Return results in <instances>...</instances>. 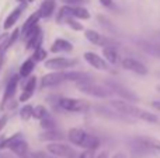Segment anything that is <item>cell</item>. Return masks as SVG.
<instances>
[{
	"label": "cell",
	"instance_id": "obj_27",
	"mask_svg": "<svg viewBox=\"0 0 160 158\" xmlns=\"http://www.w3.org/2000/svg\"><path fill=\"white\" fill-rule=\"evenodd\" d=\"M20 116H21L22 120H28L31 119V116H34V108L31 105H25L21 108L20 111Z\"/></svg>",
	"mask_w": 160,
	"mask_h": 158
},
{
	"label": "cell",
	"instance_id": "obj_2",
	"mask_svg": "<svg viewBox=\"0 0 160 158\" xmlns=\"http://www.w3.org/2000/svg\"><path fill=\"white\" fill-rule=\"evenodd\" d=\"M110 105L115 109L117 112L119 114L125 115V116H131V118H135V119H141L145 120V122H149V123H156L159 122V118L156 116L155 114H150V112L145 111V109H141L139 106L132 105L131 102H127L124 100H114L110 102Z\"/></svg>",
	"mask_w": 160,
	"mask_h": 158
},
{
	"label": "cell",
	"instance_id": "obj_4",
	"mask_svg": "<svg viewBox=\"0 0 160 158\" xmlns=\"http://www.w3.org/2000/svg\"><path fill=\"white\" fill-rule=\"evenodd\" d=\"M78 88H79V91L84 92L87 95H91V97H97V98H107L111 94V90H107L101 86H97V84L91 83V81L79 83Z\"/></svg>",
	"mask_w": 160,
	"mask_h": 158
},
{
	"label": "cell",
	"instance_id": "obj_19",
	"mask_svg": "<svg viewBox=\"0 0 160 158\" xmlns=\"http://www.w3.org/2000/svg\"><path fill=\"white\" fill-rule=\"evenodd\" d=\"M110 86V88L112 90V91H115L118 95H122L124 98H127V100H136V97L132 94V92H129L127 88H124V87L118 86V84H114V83H110L108 84Z\"/></svg>",
	"mask_w": 160,
	"mask_h": 158
},
{
	"label": "cell",
	"instance_id": "obj_6",
	"mask_svg": "<svg viewBox=\"0 0 160 158\" xmlns=\"http://www.w3.org/2000/svg\"><path fill=\"white\" fill-rule=\"evenodd\" d=\"M78 64L76 59H69V58H53L45 62V69L53 70V72H62L66 69H72L73 66Z\"/></svg>",
	"mask_w": 160,
	"mask_h": 158
},
{
	"label": "cell",
	"instance_id": "obj_33",
	"mask_svg": "<svg viewBox=\"0 0 160 158\" xmlns=\"http://www.w3.org/2000/svg\"><path fill=\"white\" fill-rule=\"evenodd\" d=\"M18 34H20V30H18V28H16V30H14L13 32L10 34V39H8V42H7V49L14 44V42H16V39L18 38Z\"/></svg>",
	"mask_w": 160,
	"mask_h": 158
},
{
	"label": "cell",
	"instance_id": "obj_23",
	"mask_svg": "<svg viewBox=\"0 0 160 158\" xmlns=\"http://www.w3.org/2000/svg\"><path fill=\"white\" fill-rule=\"evenodd\" d=\"M63 134L61 133V132H56V130H53V129H51V130H47V132H44V133H41L39 134V139L41 140H49V142H55V140H62L63 139Z\"/></svg>",
	"mask_w": 160,
	"mask_h": 158
},
{
	"label": "cell",
	"instance_id": "obj_14",
	"mask_svg": "<svg viewBox=\"0 0 160 158\" xmlns=\"http://www.w3.org/2000/svg\"><path fill=\"white\" fill-rule=\"evenodd\" d=\"M25 8V4H21L20 7H17V8H14L13 11H11L10 14H8V17L6 18V21H4V30H8V28H11L14 24L17 22V20L20 18V16H21V13H22V10Z\"/></svg>",
	"mask_w": 160,
	"mask_h": 158
},
{
	"label": "cell",
	"instance_id": "obj_25",
	"mask_svg": "<svg viewBox=\"0 0 160 158\" xmlns=\"http://www.w3.org/2000/svg\"><path fill=\"white\" fill-rule=\"evenodd\" d=\"M141 45L148 53L156 56V58H160V46L159 45H153V44H149V42H141Z\"/></svg>",
	"mask_w": 160,
	"mask_h": 158
},
{
	"label": "cell",
	"instance_id": "obj_37",
	"mask_svg": "<svg viewBox=\"0 0 160 158\" xmlns=\"http://www.w3.org/2000/svg\"><path fill=\"white\" fill-rule=\"evenodd\" d=\"M101 2L102 6H105V7H110V6H112V0H100Z\"/></svg>",
	"mask_w": 160,
	"mask_h": 158
},
{
	"label": "cell",
	"instance_id": "obj_26",
	"mask_svg": "<svg viewBox=\"0 0 160 158\" xmlns=\"http://www.w3.org/2000/svg\"><path fill=\"white\" fill-rule=\"evenodd\" d=\"M49 116V114H48V109L45 108L44 105H38L34 108V118H37V119L42 120L45 119V118Z\"/></svg>",
	"mask_w": 160,
	"mask_h": 158
},
{
	"label": "cell",
	"instance_id": "obj_15",
	"mask_svg": "<svg viewBox=\"0 0 160 158\" xmlns=\"http://www.w3.org/2000/svg\"><path fill=\"white\" fill-rule=\"evenodd\" d=\"M73 49V45L70 44L66 39H56L51 46V52L52 53H58V52H70Z\"/></svg>",
	"mask_w": 160,
	"mask_h": 158
},
{
	"label": "cell",
	"instance_id": "obj_28",
	"mask_svg": "<svg viewBox=\"0 0 160 158\" xmlns=\"http://www.w3.org/2000/svg\"><path fill=\"white\" fill-rule=\"evenodd\" d=\"M21 139H22V134H21V133H16V134H13L11 137H8V139H6V140H4V148H8V150H10V148L13 147V146L16 144L17 142H20Z\"/></svg>",
	"mask_w": 160,
	"mask_h": 158
},
{
	"label": "cell",
	"instance_id": "obj_12",
	"mask_svg": "<svg viewBox=\"0 0 160 158\" xmlns=\"http://www.w3.org/2000/svg\"><path fill=\"white\" fill-rule=\"evenodd\" d=\"M83 58H84V60L87 62L88 64H91L94 69L108 70V66H107V63H105V60L102 58H100L97 53H94V52H86L84 55H83Z\"/></svg>",
	"mask_w": 160,
	"mask_h": 158
},
{
	"label": "cell",
	"instance_id": "obj_1",
	"mask_svg": "<svg viewBox=\"0 0 160 158\" xmlns=\"http://www.w3.org/2000/svg\"><path fill=\"white\" fill-rule=\"evenodd\" d=\"M91 76L87 73H82V72H53L49 74H45L41 80V87L42 88H47V87H53V86H59L62 83H68V81H72V83H86V81H90Z\"/></svg>",
	"mask_w": 160,
	"mask_h": 158
},
{
	"label": "cell",
	"instance_id": "obj_35",
	"mask_svg": "<svg viewBox=\"0 0 160 158\" xmlns=\"http://www.w3.org/2000/svg\"><path fill=\"white\" fill-rule=\"evenodd\" d=\"M79 158H94V150H84Z\"/></svg>",
	"mask_w": 160,
	"mask_h": 158
},
{
	"label": "cell",
	"instance_id": "obj_30",
	"mask_svg": "<svg viewBox=\"0 0 160 158\" xmlns=\"http://www.w3.org/2000/svg\"><path fill=\"white\" fill-rule=\"evenodd\" d=\"M32 58H34V60H35V62H41V60H44V59L47 58V50H45L42 46H38L37 49H34V55H32Z\"/></svg>",
	"mask_w": 160,
	"mask_h": 158
},
{
	"label": "cell",
	"instance_id": "obj_36",
	"mask_svg": "<svg viewBox=\"0 0 160 158\" xmlns=\"http://www.w3.org/2000/svg\"><path fill=\"white\" fill-rule=\"evenodd\" d=\"M6 123H7V116H6V115H3V116L0 118V132H2V129L6 126Z\"/></svg>",
	"mask_w": 160,
	"mask_h": 158
},
{
	"label": "cell",
	"instance_id": "obj_18",
	"mask_svg": "<svg viewBox=\"0 0 160 158\" xmlns=\"http://www.w3.org/2000/svg\"><path fill=\"white\" fill-rule=\"evenodd\" d=\"M11 151H13L14 154H17L18 157H21V158H27L28 156V144H27V142H25L24 139H21L20 142H17L16 144L13 146V147L10 148Z\"/></svg>",
	"mask_w": 160,
	"mask_h": 158
},
{
	"label": "cell",
	"instance_id": "obj_9",
	"mask_svg": "<svg viewBox=\"0 0 160 158\" xmlns=\"http://www.w3.org/2000/svg\"><path fill=\"white\" fill-rule=\"evenodd\" d=\"M65 17H75V18H82V20H88L90 18V13L87 8H83L80 6H70L65 4L59 11V20L65 18Z\"/></svg>",
	"mask_w": 160,
	"mask_h": 158
},
{
	"label": "cell",
	"instance_id": "obj_31",
	"mask_svg": "<svg viewBox=\"0 0 160 158\" xmlns=\"http://www.w3.org/2000/svg\"><path fill=\"white\" fill-rule=\"evenodd\" d=\"M8 39H10V35H8V34H3V35H0V55L7 49Z\"/></svg>",
	"mask_w": 160,
	"mask_h": 158
},
{
	"label": "cell",
	"instance_id": "obj_8",
	"mask_svg": "<svg viewBox=\"0 0 160 158\" xmlns=\"http://www.w3.org/2000/svg\"><path fill=\"white\" fill-rule=\"evenodd\" d=\"M47 151L59 158H78V154L72 147L62 143H51L47 146Z\"/></svg>",
	"mask_w": 160,
	"mask_h": 158
},
{
	"label": "cell",
	"instance_id": "obj_38",
	"mask_svg": "<svg viewBox=\"0 0 160 158\" xmlns=\"http://www.w3.org/2000/svg\"><path fill=\"white\" fill-rule=\"evenodd\" d=\"M152 106L155 109H158V111H160V101H153L152 102Z\"/></svg>",
	"mask_w": 160,
	"mask_h": 158
},
{
	"label": "cell",
	"instance_id": "obj_17",
	"mask_svg": "<svg viewBox=\"0 0 160 158\" xmlns=\"http://www.w3.org/2000/svg\"><path fill=\"white\" fill-rule=\"evenodd\" d=\"M53 10H55V0H44L39 7V17L41 18H48L53 14Z\"/></svg>",
	"mask_w": 160,
	"mask_h": 158
},
{
	"label": "cell",
	"instance_id": "obj_45",
	"mask_svg": "<svg viewBox=\"0 0 160 158\" xmlns=\"http://www.w3.org/2000/svg\"><path fill=\"white\" fill-rule=\"evenodd\" d=\"M30 2H34V0H30Z\"/></svg>",
	"mask_w": 160,
	"mask_h": 158
},
{
	"label": "cell",
	"instance_id": "obj_43",
	"mask_svg": "<svg viewBox=\"0 0 160 158\" xmlns=\"http://www.w3.org/2000/svg\"><path fill=\"white\" fill-rule=\"evenodd\" d=\"M158 90H159V91H160V86H158Z\"/></svg>",
	"mask_w": 160,
	"mask_h": 158
},
{
	"label": "cell",
	"instance_id": "obj_34",
	"mask_svg": "<svg viewBox=\"0 0 160 158\" xmlns=\"http://www.w3.org/2000/svg\"><path fill=\"white\" fill-rule=\"evenodd\" d=\"M65 4H70V6H79L83 3H87V0H62Z\"/></svg>",
	"mask_w": 160,
	"mask_h": 158
},
{
	"label": "cell",
	"instance_id": "obj_10",
	"mask_svg": "<svg viewBox=\"0 0 160 158\" xmlns=\"http://www.w3.org/2000/svg\"><path fill=\"white\" fill-rule=\"evenodd\" d=\"M121 64L125 70H129L132 73H136L139 76H146L148 74V67L145 66L142 62L136 60V59H132V58H125L121 60Z\"/></svg>",
	"mask_w": 160,
	"mask_h": 158
},
{
	"label": "cell",
	"instance_id": "obj_13",
	"mask_svg": "<svg viewBox=\"0 0 160 158\" xmlns=\"http://www.w3.org/2000/svg\"><path fill=\"white\" fill-rule=\"evenodd\" d=\"M17 86H18V76H14L8 80L7 83V87H6V91H4V95H3V102H2V108L7 104V101L16 94L17 91Z\"/></svg>",
	"mask_w": 160,
	"mask_h": 158
},
{
	"label": "cell",
	"instance_id": "obj_44",
	"mask_svg": "<svg viewBox=\"0 0 160 158\" xmlns=\"http://www.w3.org/2000/svg\"><path fill=\"white\" fill-rule=\"evenodd\" d=\"M47 158H53V157H47Z\"/></svg>",
	"mask_w": 160,
	"mask_h": 158
},
{
	"label": "cell",
	"instance_id": "obj_24",
	"mask_svg": "<svg viewBox=\"0 0 160 158\" xmlns=\"http://www.w3.org/2000/svg\"><path fill=\"white\" fill-rule=\"evenodd\" d=\"M102 55H104V58L107 59L110 63H117V62H118V53H117V50L114 49L112 46L104 48V50H102Z\"/></svg>",
	"mask_w": 160,
	"mask_h": 158
},
{
	"label": "cell",
	"instance_id": "obj_5",
	"mask_svg": "<svg viewBox=\"0 0 160 158\" xmlns=\"http://www.w3.org/2000/svg\"><path fill=\"white\" fill-rule=\"evenodd\" d=\"M135 143L142 148L143 151L152 153L155 156L160 157V140L150 136H139L135 139Z\"/></svg>",
	"mask_w": 160,
	"mask_h": 158
},
{
	"label": "cell",
	"instance_id": "obj_40",
	"mask_svg": "<svg viewBox=\"0 0 160 158\" xmlns=\"http://www.w3.org/2000/svg\"><path fill=\"white\" fill-rule=\"evenodd\" d=\"M96 158H107V153H105V151H102V153H100L98 157H96Z\"/></svg>",
	"mask_w": 160,
	"mask_h": 158
},
{
	"label": "cell",
	"instance_id": "obj_11",
	"mask_svg": "<svg viewBox=\"0 0 160 158\" xmlns=\"http://www.w3.org/2000/svg\"><path fill=\"white\" fill-rule=\"evenodd\" d=\"M84 36L91 42V44L97 45V46L108 48V46H111V45H114L111 39L105 38L104 35H101V34H98L97 31H93V30H87V31H86V32H84Z\"/></svg>",
	"mask_w": 160,
	"mask_h": 158
},
{
	"label": "cell",
	"instance_id": "obj_32",
	"mask_svg": "<svg viewBox=\"0 0 160 158\" xmlns=\"http://www.w3.org/2000/svg\"><path fill=\"white\" fill-rule=\"evenodd\" d=\"M41 126L42 128H45L47 130H51V129H55V122L48 116V118H45V119L41 120Z\"/></svg>",
	"mask_w": 160,
	"mask_h": 158
},
{
	"label": "cell",
	"instance_id": "obj_7",
	"mask_svg": "<svg viewBox=\"0 0 160 158\" xmlns=\"http://www.w3.org/2000/svg\"><path fill=\"white\" fill-rule=\"evenodd\" d=\"M59 106L68 112H86L90 108L88 102L83 100H76V98H61Z\"/></svg>",
	"mask_w": 160,
	"mask_h": 158
},
{
	"label": "cell",
	"instance_id": "obj_21",
	"mask_svg": "<svg viewBox=\"0 0 160 158\" xmlns=\"http://www.w3.org/2000/svg\"><path fill=\"white\" fill-rule=\"evenodd\" d=\"M34 67H35V60H34V59L25 60L24 63L21 64V67H20V76H21V77H28V76L32 73Z\"/></svg>",
	"mask_w": 160,
	"mask_h": 158
},
{
	"label": "cell",
	"instance_id": "obj_3",
	"mask_svg": "<svg viewBox=\"0 0 160 158\" xmlns=\"http://www.w3.org/2000/svg\"><path fill=\"white\" fill-rule=\"evenodd\" d=\"M68 139L72 144L79 146V147L84 148V150H96L100 146V140L96 136L84 132L83 129L72 128L68 132Z\"/></svg>",
	"mask_w": 160,
	"mask_h": 158
},
{
	"label": "cell",
	"instance_id": "obj_20",
	"mask_svg": "<svg viewBox=\"0 0 160 158\" xmlns=\"http://www.w3.org/2000/svg\"><path fill=\"white\" fill-rule=\"evenodd\" d=\"M39 18H41V17H39V14H38V13L31 14V16L27 18V21L24 22L22 28H21V34H22V35H25V34H27L28 31H30L31 28H32L34 25H35L37 22H38V20H39Z\"/></svg>",
	"mask_w": 160,
	"mask_h": 158
},
{
	"label": "cell",
	"instance_id": "obj_16",
	"mask_svg": "<svg viewBox=\"0 0 160 158\" xmlns=\"http://www.w3.org/2000/svg\"><path fill=\"white\" fill-rule=\"evenodd\" d=\"M35 86H37V78L35 77H31L30 80L27 81V84H25L22 94L20 95V101H21V102H24V101H28L31 97H32L34 91H35Z\"/></svg>",
	"mask_w": 160,
	"mask_h": 158
},
{
	"label": "cell",
	"instance_id": "obj_39",
	"mask_svg": "<svg viewBox=\"0 0 160 158\" xmlns=\"http://www.w3.org/2000/svg\"><path fill=\"white\" fill-rule=\"evenodd\" d=\"M112 158H128V157H127V154H124V153H117Z\"/></svg>",
	"mask_w": 160,
	"mask_h": 158
},
{
	"label": "cell",
	"instance_id": "obj_22",
	"mask_svg": "<svg viewBox=\"0 0 160 158\" xmlns=\"http://www.w3.org/2000/svg\"><path fill=\"white\" fill-rule=\"evenodd\" d=\"M27 46H25V49L30 50V49H37L38 46H41V42H42V31H39V32H37L34 36H31L30 39H27Z\"/></svg>",
	"mask_w": 160,
	"mask_h": 158
},
{
	"label": "cell",
	"instance_id": "obj_29",
	"mask_svg": "<svg viewBox=\"0 0 160 158\" xmlns=\"http://www.w3.org/2000/svg\"><path fill=\"white\" fill-rule=\"evenodd\" d=\"M65 22L69 25L72 30L75 31H83V25L80 24L79 21H76L75 17H65Z\"/></svg>",
	"mask_w": 160,
	"mask_h": 158
},
{
	"label": "cell",
	"instance_id": "obj_41",
	"mask_svg": "<svg viewBox=\"0 0 160 158\" xmlns=\"http://www.w3.org/2000/svg\"><path fill=\"white\" fill-rule=\"evenodd\" d=\"M4 140H6V139L0 137V150H2V148H4Z\"/></svg>",
	"mask_w": 160,
	"mask_h": 158
},
{
	"label": "cell",
	"instance_id": "obj_42",
	"mask_svg": "<svg viewBox=\"0 0 160 158\" xmlns=\"http://www.w3.org/2000/svg\"><path fill=\"white\" fill-rule=\"evenodd\" d=\"M17 2H20V3H24V2H27V0H17Z\"/></svg>",
	"mask_w": 160,
	"mask_h": 158
}]
</instances>
